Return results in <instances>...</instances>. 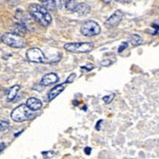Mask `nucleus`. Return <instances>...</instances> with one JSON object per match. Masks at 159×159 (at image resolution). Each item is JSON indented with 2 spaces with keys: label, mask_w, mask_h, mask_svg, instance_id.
I'll list each match as a JSON object with an SVG mask.
<instances>
[{
  "label": "nucleus",
  "mask_w": 159,
  "mask_h": 159,
  "mask_svg": "<svg viewBox=\"0 0 159 159\" xmlns=\"http://www.w3.org/2000/svg\"><path fill=\"white\" fill-rule=\"evenodd\" d=\"M122 19H123V13H122V11H120V10L115 11L114 13L106 20L105 27L108 29H113L115 27H117Z\"/></svg>",
  "instance_id": "7"
},
{
  "label": "nucleus",
  "mask_w": 159,
  "mask_h": 159,
  "mask_svg": "<svg viewBox=\"0 0 159 159\" xmlns=\"http://www.w3.org/2000/svg\"><path fill=\"white\" fill-rule=\"evenodd\" d=\"M114 97H115V94L114 93H111V94H109V95H106V96H104L103 97V101H104L105 103H110L111 102L113 99H114Z\"/></svg>",
  "instance_id": "16"
},
{
  "label": "nucleus",
  "mask_w": 159,
  "mask_h": 159,
  "mask_svg": "<svg viewBox=\"0 0 159 159\" xmlns=\"http://www.w3.org/2000/svg\"><path fill=\"white\" fill-rule=\"evenodd\" d=\"M66 84L67 83H64V84H58V85H55V87L50 89V91L48 93V100H52L54 99L55 97L58 96L62 91L65 89L66 88Z\"/></svg>",
  "instance_id": "9"
},
{
  "label": "nucleus",
  "mask_w": 159,
  "mask_h": 159,
  "mask_svg": "<svg viewBox=\"0 0 159 159\" xmlns=\"http://www.w3.org/2000/svg\"><path fill=\"white\" fill-rule=\"evenodd\" d=\"M75 78H76V74H74V73H73V74H71V75L69 76V78L67 79L66 83H67V84H71V83H73V82H74Z\"/></svg>",
  "instance_id": "19"
},
{
  "label": "nucleus",
  "mask_w": 159,
  "mask_h": 159,
  "mask_svg": "<svg viewBox=\"0 0 159 159\" xmlns=\"http://www.w3.org/2000/svg\"><path fill=\"white\" fill-rule=\"evenodd\" d=\"M27 58L29 61L33 63H50L43 52H42L39 48H30L27 51Z\"/></svg>",
  "instance_id": "6"
},
{
  "label": "nucleus",
  "mask_w": 159,
  "mask_h": 159,
  "mask_svg": "<svg viewBox=\"0 0 159 159\" xmlns=\"http://www.w3.org/2000/svg\"><path fill=\"white\" fill-rule=\"evenodd\" d=\"M29 13L30 14L35 21H38L40 25L47 27L49 26L52 22L51 15L48 12L44 6H41L39 4H32L29 6Z\"/></svg>",
  "instance_id": "1"
},
{
  "label": "nucleus",
  "mask_w": 159,
  "mask_h": 159,
  "mask_svg": "<svg viewBox=\"0 0 159 159\" xmlns=\"http://www.w3.org/2000/svg\"><path fill=\"white\" fill-rule=\"evenodd\" d=\"M0 149H1V151L4 149V143H1V148H0Z\"/></svg>",
  "instance_id": "25"
},
{
  "label": "nucleus",
  "mask_w": 159,
  "mask_h": 159,
  "mask_svg": "<svg viewBox=\"0 0 159 159\" xmlns=\"http://www.w3.org/2000/svg\"><path fill=\"white\" fill-rule=\"evenodd\" d=\"M85 153H87V154L90 153V148H85Z\"/></svg>",
  "instance_id": "22"
},
{
  "label": "nucleus",
  "mask_w": 159,
  "mask_h": 159,
  "mask_svg": "<svg viewBox=\"0 0 159 159\" xmlns=\"http://www.w3.org/2000/svg\"><path fill=\"white\" fill-rule=\"evenodd\" d=\"M101 32L100 26L94 21L84 22L81 27V33L85 36H94L99 34Z\"/></svg>",
  "instance_id": "5"
},
{
  "label": "nucleus",
  "mask_w": 159,
  "mask_h": 159,
  "mask_svg": "<svg viewBox=\"0 0 159 159\" xmlns=\"http://www.w3.org/2000/svg\"><path fill=\"white\" fill-rule=\"evenodd\" d=\"M8 127H9V123H8V122L2 120V121H1V127H0V130H1V132H3V131H5V130H7V129H8Z\"/></svg>",
  "instance_id": "17"
},
{
  "label": "nucleus",
  "mask_w": 159,
  "mask_h": 159,
  "mask_svg": "<svg viewBox=\"0 0 159 159\" xmlns=\"http://www.w3.org/2000/svg\"><path fill=\"white\" fill-rule=\"evenodd\" d=\"M116 1H118L120 3H129L131 2V0H116Z\"/></svg>",
  "instance_id": "21"
},
{
  "label": "nucleus",
  "mask_w": 159,
  "mask_h": 159,
  "mask_svg": "<svg viewBox=\"0 0 159 159\" xmlns=\"http://www.w3.org/2000/svg\"><path fill=\"white\" fill-rule=\"evenodd\" d=\"M54 1H55V4H56V7L61 8L63 6V4H65L66 0H54Z\"/></svg>",
  "instance_id": "18"
},
{
  "label": "nucleus",
  "mask_w": 159,
  "mask_h": 159,
  "mask_svg": "<svg viewBox=\"0 0 159 159\" xmlns=\"http://www.w3.org/2000/svg\"><path fill=\"white\" fill-rule=\"evenodd\" d=\"M27 105L33 110V111H39L42 107V103L39 99L35 98V97H30L27 100Z\"/></svg>",
  "instance_id": "10"
},
{
  "label": "nucleus",
  "mask_w": 159,
  "mask_h": 159,
  "mask_svg": "<svg viewBox=\"0 0 159 159\" xmlns=\"http://www.w3.org/2000/svg\"><path fill=\"white\" fill-rule=\"evenodd\" d=\"M39 1L43 4V6L48 9V10H54L56 7V4H55L54 0H39Z\"/></svg>",
  "instance_id": "14"
},
{
  "label": "nucleus",
  "mask_w": 159,
  "mask_h": 159,
  "mask_svg": "<svg viewBox=\"0 0 159 159\" xmlns=\"http://www.w3.org/2000/svg\"><path fill=\"white\" fill-rule=\"evenodd\" d=\"M64 48L73 53H88L93 50V44L91 42H72L65 44Z\"/></svg>",
  "instance_id": "4"
},
{
  "label": "nucleus",
  "mask_w": 159,
  "mask_h": 159,
  "mask_svg": "<svg viewBox=\"0 0 159 159\" xmlns=\"http://www.w3.org/2000/svg\"><path fill=\"white\" fill-rule=\"evenodd\" d=\"M1 41L6 45H8L10 47H14V48H23L26 44L25 39H24L22 36L18 35L16 34H11V33L4 34L1 36Z\"/></svg>",
  "instance_id": "3"
},
{
  "label": "nucleus",
  "mask_w": 159,
  "mask_h": 159,
  "mask_svg": "<svg viewBox=\"0 0 159 159\" xmlns=\"http://www.w3.org/2000/svg\"><path fill=\"white\" fill-rule=\"evenodd\" d=\"M102 2H104V3H110V1H111V0H101Z\"/></svg>",
  "instance_id": "24"
},
{
  "label": "nucleus",
  "mask_w": 159,
  "mask_h": 159,
  "mask_svg": "<svg viewBox=\"0 0 159 159\" xmlns=\"http://www.w3.org/2000/svg\"><path fill=\"white\" fill-rule=\"evenodd\" d=\"M58 80H59V78L56 74H54V73H49V74H46L41 79L40 84L44 85V87H47V85H50L52 84L57 83Z\"/></svg>",
  "instance_id": "8"
},
{
  "label": "nucleus",
  "mask_w": 159,
  "mask_h": 159,
  "mask_svg": "<svg viewBox=\"0 0 159 159\" xmlns=\"http://www.w3.org/2000/svg\"><path fill=\"white\" fill-rule=\"evenodd\" d=\"M20 89V85H13L9 90H8V93H7V100L8 101H12L15 99V97L17 95L18 90Z\"/></svg>",
  "instance_id": "12"
},
{
  "label": "nucleus",
  "mask_w": 159,
  "mask_h": 159,
  "mask_svg": "<svg viewBox=\"0 0 159 159\" xmlns=\"http://www.w3.org/2000/svg\"><path fill=\"white\" fill-rule=\"evenodd\" d=\"M128 46V42H124V43L123 44H122L120 47H119V49H118V52H122V51H123L124 49H125V48Z\"/></svg>",
  "instance_id": "20"
},
{
  "label": "nucleus",
  "mask_w": 159,
  "mask_h": 159,
  "mask_svg": "<svg viewBox=\"0 0 159 159\" xmlns=\"http://www.w3.org/2000/svg\"><path fill=\"white\" fill-rule=\"evenodd\" d=\"M102 121H99V122H97V126H96V130H98V129H100V126H99V124L101 123Z\"/></svg>",
  "instance_id": "23"
},
{
  "label": "nucleus",
  "mask_w": 159,
  "mask_h": 159,
  "mask_svg": "<svg viewBox=\"0 0 159 159\" xmlns=\"http://www.w3.org/2000/svg\"><path fill=\"white\" fill-rule=\"evenodd\" d=\"M130 40H131V43L133 45H134V46L139 45V44L143 43V39L138 34H132L130 36Z\"/></svg>",
  "instance_id": "15"
},
{
  "label": "nucleus",
  "mask_w": 159,
  "mask_h": 159,
  "mask_svg": "<svg viewBox=\"0 0 159 159\" xmlns=\"http://www.w3.org/2000/svg\"><path fill=\"white\" fill-rule=\"evenodd\" d=\"M78 3L76 0H66L65 2V7L69 12H75L77 9Z\"/></svg>",
  "instance_id": "13"
},
{
  "label": "nucleus",
  "mask_w": 159,
  "mask_h": 159,
  "mask_svg": "<svg viewBox=\"0 0 159 159\" xmlns=\"http://www.w3.org/2000/svg\"><path fill=\"white\" fill-rule=\"evenodd\" d=\"M75 12L79 16H85L90 12V7L87 3H80V4H78Z\"/></svg>",
  "instance_id": "11"
},
{
  "label": "nucleus",
  "mask_w": 159,
  "mask_h": 159,
  "mask_svg": "<svg viewBox=\"0 0 159 159\" xmlns=\"http://www.w3.org/2000/svg\"><path fill=\"white\" fill-rule=\"evenodd\" d=\"M34 117L33 110L27 104H22L15 108L11 113V118L15 122H24Z\"/></svg>",
  "instance_id": "2"
}]
</instances>
